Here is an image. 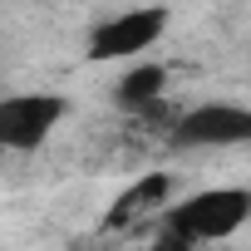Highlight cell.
<instances>
[{
  "label": "cell",
  "mask_w": 251,
  "mask_h": 251,
  "mask_svg": "<svg viewBox=\"0 0 251 251\" xmlns=\"http://www.w3.org/2000/svg\"><path fill=\"white\" fill-rule=\"evenodd\" d=\"M251 222V192L246 187H202L192 197H182L177 207H168L163 226H173L177 236H187L192 246L202 241H226Z\"/></svg>",
  "instance_id": "obj_1"
},
{
  "label": "cell",
  "mask_w": 251,
  "mask_h": 251,
  "mask_svg": "<svg viewBox=\"0 0 251 251\" xmlns=\"http://www.w3.org/2000/svg\"><path fill=\"white\" fill-rule=\"evenodd\" d=\"M168 5H138V10H123V15H108L94 25L89 35V59L94 64H113V59H138L148 54L163 30H168Z\"/></svg>",
  "instance_id": "obj_2"
},
{
  "label": "cell",
  "mask_w": 251,
  "mask_h": 251,
  "mask_svg": "<svg viewBox=\"0 0 251 251\" xmlns=\"http://www.w3.org/2000/svg\"><path fill=\"white\" fill-rule=\"evenodd\" d=\"M168 138L177 148H241L251 143V108L246 103H197L173 118Z\"/></svg>",
  "instance_id": "obj_3"
},
{
  "label": "cell",
  "mask_w": 251,
  "mask_h": 251,
  "mask_svg": "<svg viewBox=\"0 0 251 251\" xmlns=\"http://www.w3.org/2000/svg\"><path fill=\"white\" fill-rule=\"evenodd\" d=\"M59 94H10L0 99V153H35L64 118Z\"/></svg>",
  "instance_id": "obj_4"
},
{
  "label": "cell",
  "mask_w": 251,
  "mask_h": 251,
  "mask_svg": "<svg viewBox=\"0 0 251 251\" xmlns=\"http://www.w3.org/2000/svg\"><path fill=\"white\" fill-rule=\"evenodd\" d=\"M168 192H173V177H168V173H148L143 182H133L128 192H123V197L108 207L103 226H108V231H128V226L148 222V217H153V212L168 202Z\"/></svg>",
  "instance_id": "obj_5"
},
{
  "label": "cell",
  "mask_w": 251,
  "mask_h": 251,
  "mask_svg": "<svg viewBox=\"0 0 251 251\" xmlns=\"http://www.w3.org/2000/svg\"><path fill=\"white\" fill-rule=\"evenodd\" d=\"M163 89H168V64H133L128 74L118 79V103L128 113H138V108L158 103Z\"/></svg>",
  "instance_id": "obj_6"
},
{
  "label": "cell",
  "mask_w": 251,
  "mask_h": 251,
  "mask_svg": "<svg viewBox=\"0 0 251 251\" xmlns=\"http://www.w3.org/2000/svg\"><path fill=\"white\" fill-rule=\"evenodd\" d=\"M153 251H197L187 236H177L173 226H158V241H153Z\"/></svg>",
  "instance_id": "obj_7"
}]
</instances>
